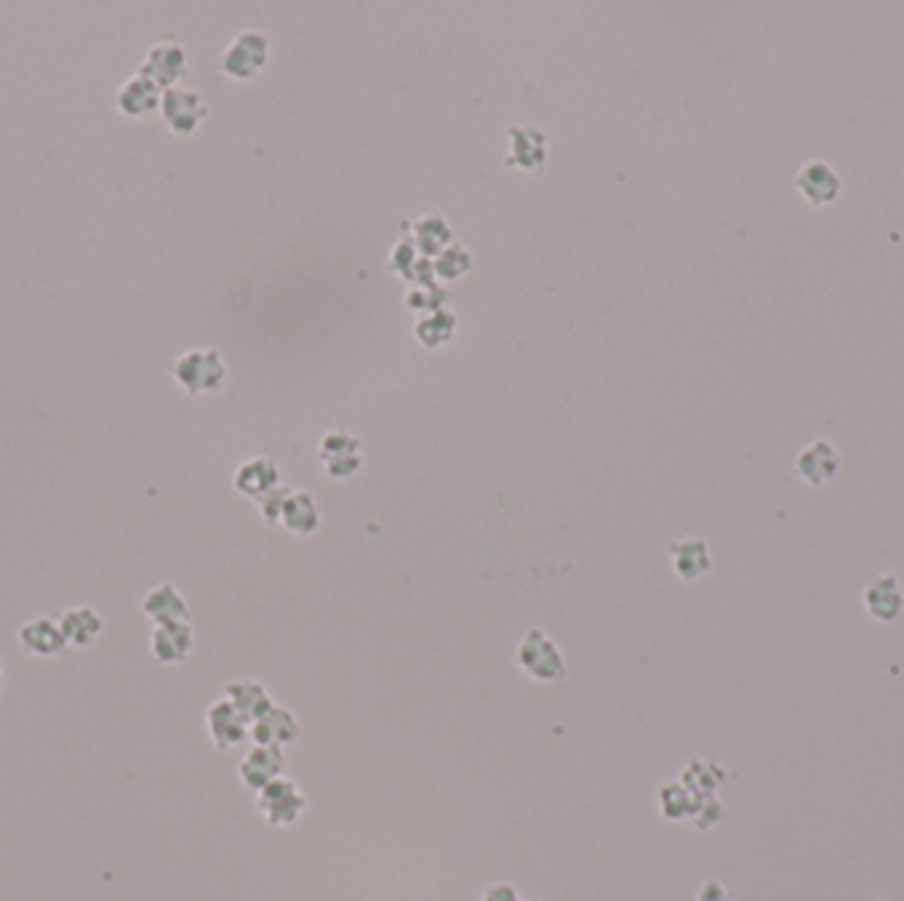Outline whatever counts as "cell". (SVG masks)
I'll use <instances>...</instances> for the list:
<instances>
[{
  "mask_svg": "<svg viewBox=\"0 0 904 901\" xmlns=\"http://www.w3.org/2000/svg\"><path fill=\"white\" fill-rule=\"evenodd\" d=\"M699 796L682 783H667L659 791V809L667 820H686L693 817Z\"/></svg>",
  "mask_w": 904,
  "mask_h": 901,
  "instance_id": "obj_26",
  "label": "cell"
},
{
  "mask_svg": "<svg viewBox=\"0 0 904 901\" xmlns=\"http://www.w3.org/2000/svg\"><path fill=\"white\" fill-rule=\"evenodd\" d=\"M318 458L331 479H350L362 468V444L347 429H331L320 439Z\"/></svg>",
  "mask_w": 904,
  "mask_h": 901,
  "instance_id": "obj_6",
  "label": "cell"
},
{
  "mask_svg": "<svg viewBox=\"0 0 904 901\" xmlns=\"http://www.w3.org/2000/svg\"><path fill=\"white\" fill-rule=\"evenodd\" d=\"M257 809L270 827H289L308 809V796L289 777H278L265 785L257 796Z\"/></svg>",
  "mask_w": 904,
  "mask_h": 901,
  "instance_id": "obj_4",
  "label": "cell"
},
{
  "mask_svg": "<svg viewBox=\"0 0 904 901\" xmlns=\"http://www.w3.org/2000/svg\"><path fill=\"white\" fill-rule=\"evenodd\" d=\"M286 767V756L278 746H254L239 764V777L249 791H262V787L281 777Z\"/></svg>",
  "mask_w": 904,
  "mask_h": 901,
  "instance_id": "obj_16",
  "label": "cell"
},
{
  "mask_svg": "<svg viewBox=\"0 0 904 901\" xmlns=\"http://www.w3.org/2000/svg\"><path fill=\"white\" fill-rule=\"evenodd\" d=\"M447 300V294L439 286H431V283H426L421 288H412V294H408V307L412 310H426V312H434L439 310V304Z\"/></svg>",
  "mask_w": 904,
  "mask_h": 901,
  "instance_id": "obj_30",
  "label": "cell"
},
{
  "mask_svg": "<svg viewBox=\"0 0 904 901\" xmlns=\"http://www.w3.org/2000/svg\"><path fill=\"white\" fill-rule=\"evenodd\" d=\"M516 666L535 683H555L566 674L558 645L543 629H529L516 648Z\"/></svg>",
  "mask_w": 904,
  "mask_h": 901,
  "instance_id": "obj_2",
  "label": "cell"
},
{
  "mask_svg": "<svg viewBox=\"0 0 904 901\" xmlns=\"http://www.w3.org/2000/svg\"><path fill=\"white\" fill-rule=\"evenodd\" d=\"M3 677H6V669H3V662H0V685H3Z\"/></svg>",
  "mask_w": 904,
  "mask_h": 901,
  "instance_id": "obj_33",
  "label": "cell"
},
{
  "mask_svg": "<svg viewBox=\"0 0 904 901\" xmlns=\"http://www.w3.org/2000/svg\"><path fill=\"white\" fill-rule=\"evenodd\" d=\"M17 640L19 648L35 658H56L69 648L59 619H51V616H35V619L21 624Z\"/></svg>",
  "mask_w": 904,
  "mask_h": 901,
  "instance_id": "obj_9",
  "label": "cell"
},
{
  "mask_svg": "<svg viewBox=\"0 0 904 901\" xmlns=\"http://www.w3.org/2000/svg\"><path fill=\"white\" fill-rule=\"evenodd\" d=\"M175 381L188 394H212L225 384V360L217 350H188L175 360Z\"/></svg>",
  "mask_w": 904,
  "mask_h": 901,
  "instance_id": "obj_1",
  "label": "cell"
},
{
  "mask_svg": "<svg viewBox=\"0 0 904 901\" xmlns=\"http://www.w3.org/2000/svg\"><path fill=\"white\" fill-rule=\"evenodd\" d=\"M863 606L873 621L892 624L904 611V590L896 574H878L865 585Z\"/></svg>",
  "mask_w": 904,
  "mask_h": 901,
  "instance_id": "obj_10",
  "label": "cell"
},
{
  "mask_svg": "<svg viewBox=\"0 0 904 901\" xmlns=\"http://www.w3.org/2000/svg\"><path fill=\"white\" fill-rule=\"evenodd\" d=\"M138 75L148 77V80L159 85L162 90L175 88L188 75V53L177 40H159L148 48L144 63H140Z\"/></svg>",
  "mask_w": 904,
  "mask_h": 901,
  "instance_id": "obj_7",
  "label": "cell"
},
{
  "mask_svg": "<svg viewBox=\"0 0 904 901\" xmlns=\"http://www.w3.org/2000/svg\"><path fill=\"white\" fill-rule=\"evenodd\" d=\"M278 484H281V468L268 456H254L244 460L236 468V473H233V487L254 502L265 498L270 489H275Z\"/></svg>",
  "mask_w": 904,
  "mask_h": 901,
  "instance_id": "obj_15",
  "label": "cell"
},
{
  "mask_svg": "<svg viewBox=\"0 0 904 901\" xmlns=\"http://www.w3.org/2000/svg\"><path fill=\"white\" fill-rule=\"evenodd\" d=\"M194 627L191 621H175V624H159L152 633V656L159 664L173 666L188 662L191 650H194Z\"/></svg>",
  "mask_w": 904,
  "mask_h": 901,
  "instance_id": "obj_14",
  "label": "cell"
},
{
  "mask_svg": "<svg viewBox=\"0 0 904 901\" xmlns=\"http://www.w3.org/2000/svg\"><path fill=\"white\" fill-rule=\"evenodd\" d=\"M225 701H231V706L244 716L249 725L273 708V698L257 679H233V683H227Z\"/></svg>",
  "mask_w": 904,
  "mask_h": 901,
  "instance_id": "obj_22",
  "label": "cell"
},
{
  "mask_svg": "<svg viewBox=\"0 0 904 901\" xmlns=\"http://www.w3.org/2000/svg\"><path fill=\"white\" fill-rule=\"evenodd\" d=\"M669 558H672V569L682 581H696L711 569V552L707 539L701 537H686L674 539L669 545Z\"/></svg>",
  "mask_w": 904,
  "mask_h": 901,
  "instance_id": "obj_19",
  "label": "cell"
},
{
  "mask_svg": "<svg viewBox=\"0 0 904 901\" xmlns=\"http://www.w3.org/2000/svg\"><path fill=\"white\" fill-rule=\"evenodd\" d=\"M412 244L424 257H439L453 244V231L439 215H426L412 223Z\"/></svg>",
  "mask_w": 904,
  "mask_h": 901,
  "instance_id": "obj_24",
  "label": "cell"
},
{
  "mask_svg": "<svg viewBox=\"0 0 904 901\" xmlns=\"http://www.w3.org/2000/svg\"><path fill=\"white\" fill-rule=\"evenodd\" d=\"M281 523L291 535L310 537L320 527V510L315 498L310 492H302V489H294L281 513Z\"/></svg>",
  "mask_w": 904,
  "mask_h": 901,
  "instance_id": "obj_23",
  "label": "cell"
},
{
  "mask_svg": "<svg viewBox=\"0 0 904 901\" xmlns=\"http://www.w3.org/2000/svg\"><path fill=\"white\" fill-rule=\"evenodd\" d=\"M159 115L177 138H188V135H194L202 127L210 109H206L202 94L183 88V85H175V88L165 90V96H162Z\"/></svg>",
  "mask_w": 904,
  "mask_h": 901,
  "instance_id": "obj_5",
  "label": "cell"
},
{
  "mask_svg": "<svg viewBox=\"0 0 904 901\" xmlns=\"http://www.w3.org/2000/svg\"><path fill=\"white\" fill-rule=\"evenodd\" d=\"M270 40L265 32L244 30L220 56V69L231 80H254L268 67Z\"/></svg>",
  "mask_w": 904,
  "mask_h": 901,
  "instance_id": "obj_3",
  "label": "cell"
},
{
  "mask_svg": "<svg viewBox=\"0 0 904 901\" xmlns=\"http://www.w3.org/2000/svg\"><path fill=\"white\" fill-rule=\"evenodd\" d=\"M246 725L249 722L231 706V701L220 698L206 708V733H210L212 743H215L220 751H231L236 748L239 743H244L249 735Z\"/></svg>",
  "mask_w": 904,
  "mask_h": 901,
  "instance_id": "obj_17",
  "label": "cell"
},
{
  "mask_svg": "<svg viewBox=\"0 0 904 901\" xmlns=\"http://www.w3.org/2000/svg\"><path fill=\"white\" fill-rule=\"evenodd\" d=\"M696 901H732V897L717 878H709V881H703L699 893H696Z\"/></svg>",
  "mask_w": 904,
  "mask_h": 901,
  "instance_id": "obj_31",
  "label": "cell"
},
{
  "mask_svg": "<svg viewBox=\"0 0 904 901\" xmlns=\"http://www.w3.org/2000/svg\"><path fill=\"white\" fill-rule=\"evenodd\" d=\"M252 735L254 746H289L299 737V725L297 716L289 712V708H278L273 706L268 714H262L257 722H252Z\"/></svg>",
  "mask_w": 904,
  "mask_h": 901,
  "instance_id": "obj_21",
  "label": "cell"
},
{
  "mask_svg": "<svg viewBox=\"0 0 904 901\" xmlns=\"http://www.w3.org/2000/svg\"><path fill=\"white\" fill-rule=\"evenodd\" d=\"M162 96H165V90H162L159 85L152 82L144 75H133L119 85L114 104H117L119 115L130 119H144L159 111Z\"/></svg>",
  "mask_w": 904,
  "mask_h": 901,
  "instance_id": "obj_13",
  "label": "cell"
},
{
  "mask_svg": "<svg viewBox=\"0 0 904 901\" xmlns=\"http://www.w3.org/2000/svg\"><path fill=\"white\" fill-rule=\"evenodd\" d=\"M482 901H522V899H518V891L514 889V885L495 883V885H489L487 891H484Z\"/></svg>",
  "mask_w": 904,
  "mask_h": 901,
  "instance_id": "obj_32",
  "label": "cell"
},
{
  "mask_svg": "<svg viewBox=\"0 0 904 901\" xmlns=\"http://www.w3.org/2000/svg\"><path fill=\"white\" fill-rule=\"evenodd\" d=\"M291 492H294L291 487L278 484L275 489H270L265 498L257 500L260 513H262V518H265V523H270V527H273V523H281V513H283V508H286V500Z\"/></svg>",
  "mask_w": 904,
  "mask_h": 901,
  "instance_id": "obj_29",
  "label": "cell"
},
{
  "mask_svg": "<svg viewBox=\"0 0 904 901\" xmlns=\"http://www.w3.org/2000/svg\"><path fill=\"white\" fill-rule=\"evenodd\" d=\"M842 452L828 439H815L796 456V473L807 481L809 487H823L842 471Z\"/></svg>",
  "mask_w": 904,
  "mask_h": 901,
  "instance_id": "obj_12",
  "label": "cell"
},
{
  "mask_svg": "<svg viewBox=\"0 0 904 901\" xmlns=\"http://www.w3.org/2000/svg\"><path fill=\"white\" fill-rule=\"evenodd\" d=\"M474 265L472 254L463 249L460 244H450L447 249L437 257V265H434V273L443 275V278H460L463 273H468Z\"/></svg>",
  "mask_w": 904,
  "mask_h": 901,
  "instance_id": "obj_28",
  "label": "cell"
},
{
  "mask_svg": "<svg viewBox=\"0 0 904 901\" xmlns=\"http://www.w3.org/2000/svg\"><path fill=\"white\" fill-rule=\"evenodd\" d=\"M69 648H90L104 633V616L93 606H72L59 616Z\"/></svg>",
  "mask_w": 904,
  "mask_h": 901,
  "instance_id": "obj_20",
  "label": "cell"
},
{
  "mask_svg": "<svg viewBox=\"0 0 904 901\" xmlns=\"http://www.w3.org/2000/svg\"><path fill=\"white\" fill-rule=\"evenodd\" d=\"M547 159V135L540 127L516 125L508 130V154L505 165L524 169V173H537L543 169Z\"/></svg>",
  "mask_w": 904,
  "mask_h": 901,
  "instance_id": "obj_11",
  "label": "cell"
},
{
  "mask_svg": "<svg viewBox=\"0 0 904 901\" xmlns=\"http://www.w3.org/2000/svg\"><path fill=\"white\" fill-rule=\"evenodd\" d=\"M682 780H686V785L696 793V796H711L725 780V772L722 767H717V764L711 762H690V767L686 770Z\"/></svg>",
  "mask_w": 904,
  "mask_h": 901,
  "instance_id": "obj_27",
  "label": "cell"
},
{
  "mask_svg": "<svg viewBox=\"0 0 904 901\" xmlns=\"http://www.w3.org/2000/svg\"><path fill=\"white\" fill-rule=\"evenodd\" d=\"M455 312L439 307L434 312H426L424 317H418L416 323V336L418 342L424 346H429V350H437V346H443L450 342L455 336Z\"/></svg>",
  "mask_w": 904,
  "mask_h": 901,
  "instance_id": "obj_25",
  "label": "cell"
},
{
  "mask_svg": "<svg viewBox=\"0 0 904 901\" xmlns=\"http://www.w3.org/2000/svg\"><path fill=\"white\" fill-rule=\"evenodd\" d=\"M140 611H144L148 619H152L156 627L159 624H175V621H188L191 619V611H188V603L177 590L175 585H156L154 590H148L144 595V600H140Z\"/></svg>",
  "mask_w": 904,
  "mask_h": 901,
  "instance_id": "obj_18",
  "label": "cell"
},
{
  "mask_svg": "<svg viewBox=\"0 0 904 901\" xmlns=\"http://www.w3.org/2000/svg\"><path fill=\"white\" fill-rule=\"evenodd\" d=\"M796 183V190L807 198L813 207H828V204L836 202L838 196H842V188H844V180L842 175L833 169L828 161H820V159H813L807 161L799 173L794 177Z\"/></svg>",
  "mask_w": 904,
  "mask_h": 901,
  "instance_id": "obj_8",
  "label": "cell"
}]
</instances>
